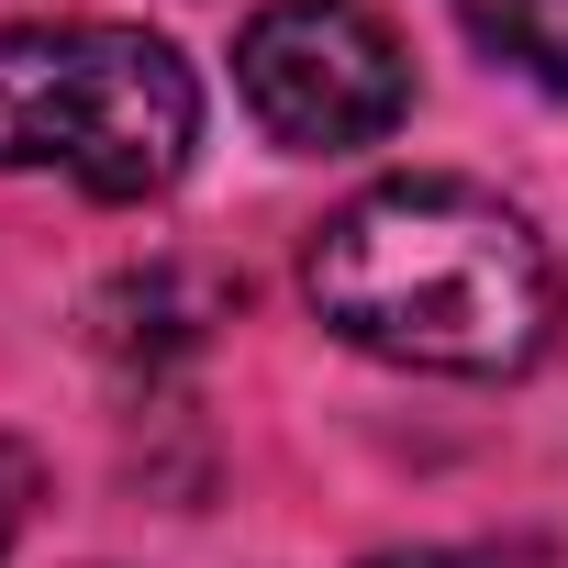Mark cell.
I'll use <instances>...</instances> for the list:
<instances>
[{"instance_id":"1","label":"cell","mask_w":568,"mask_h":568,"mask_svg":"<svg viewBox=\"0 0 568 568\" xmlns=\"http://www.w3.org/2000/svg\"><path fill=\"white\" fill-rule=\"evenodd\" d=\"M302 291L357 357L435 368V379H513L557 335V256L479 179H379V190H357L313 234Z\"/></svg>"},{"instance_id":"2","label":"cell","mask_w":568,"mask_h":568,"mask_svg":"<svg viewBox=\"0 0 568 568\" xmlns=\"http://www.w3.org/2000/svg\"><path fill=\"white\" fill-rule=\"evenodd\" d=\"M201 145V79L145 23H12L0 34V168L79 179L90 201H156Z\"/></svg>"},{"instance_id":"3","label":"cell","mask_w":568,"mask_h":568,"mask_svg":"<svg viewBox=\"0 0 568 568\" xmlns=\"http://www.w3.org/2000/svg\"><path fill=\"white\" fill-rule=\"evenodd\" d=\"M234 90L291 156H357L413 112V57L368 0H267L234 34Z\"/></svg>"},{"instance_id":"4","label":"cell","mask_w":568,"mask_h":568,"mask_svg":"<svg viewBox=\"0 0 568 568\" xmlns=\"http://www.w3.org/2000/svg\"><path fill=\"white\" fill-rule=\"evenodd\" d=\"M457 12L501 68H524L535 90H568V0H457Z\"/></svg>"},{"instance_id":"5","label":"cell","mask_w":568,"mask_h":568,"mask_svg":"<svg viewBox=\"0 0 568 568\" xmlns=\"http://www.w3.org/2000/svg\"><path fill=\"white\" fill-rule=\"evenodd\" d=\"M34 501H45V457H34L23 435H0V557L23 546V524H34Z\"/></svg>"},{"instance_id":"6","label":"cell","mask_w":568,"mask_h":568,"mask_svg":"<svg viewBox=\"0 0 568 568\" xmlns=\"http://www.w3.org/2000/svg\"><path fill=\"white\" fill-rule=\"evenodd\" d=\"M368 568H490V557H468V546H402V557H368Z\"/></svg>"}]
</instances>
